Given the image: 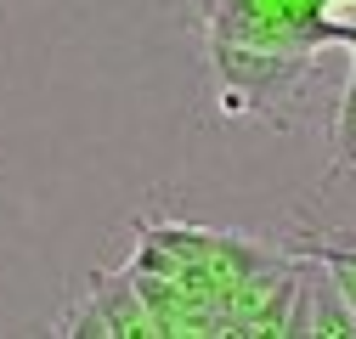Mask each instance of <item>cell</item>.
<instances>
[{
	"mask_svg": "<svg viewBox=\"0 0 356 339\" xmlns=\"http://www.w3.org/2000/svg\"><path fill=\"white\" fill-rule=\"evenodd\" d=\"M209 68L220 79V113H260L266 124H300L305 91L317 79L311 51H283V46H243V40L209 34Z\"/></svg>",
	"mask_w": 356,
	"mask_h": 339,
	"instance_id": "1",
	"label": "cell"
},
{
	"mask_svg": "<svg viewBox=\"0 0 356 339\" xmlns=\"http://www.w3.org/2000/svg\"><path fill=\"white\" fill-rule=\"evenodd\" d=\"M317 6L323 0H220L209 17V34L243 40V46H283V51H311L317 46Z\"/></svg>",
	"mask_w": 356,
	"mask_h": 339,
	"instance_id": "2",
	"label": "cell"
},
{
	"mask_svg": "<svg viewBox=\"0 0 356 339\" xmlns=\"http://www.w3.org/2000/svg\"><path fill=\"white\" fill-rule=\"evenodd\" d=\"M57 333H102V339H124V333H164V328H159V317L147 311L136 277L124 272V277H97L91 300L74 306V311L57 322Z\"/></svg>",
	"mask_w": 356,
	"mask_h": 339,
	"instance_id": "3",
	"label": "cell"
},
{
	"mask_svg": "<svg viewBox=\"0 0 356 339\" xmlns=\"http://www.w3.org/2000/svg\"><path fill=\"white\" fill-rule=\"evenodd\" d=\"M294 254H305V261H323L328 266V277L339 283V294L350 300V311H356V232H300L294 243H289Z\"/></svg>",
	"mask_w": 356,
	"mask_h": 339,
	"instance_id": "4",
	"label": "cell"
},
{
	"mask_svg": "<svg viewBox=\"0 0 356 339\" xmlns=\"http://www.w3.org/2000/svg\"><path fill=\"white\" fill-rule=\"evenodd\" d=\"M193 6H198V17H204V23H209V17H215V12H220V0H193Z\"/></svg>",
	"mask_w": 356,
	"mask_h": 339,
	"instance_id": "5",
	"label": "cell"
}]
</instances>
